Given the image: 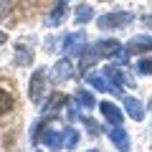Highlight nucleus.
I'll return each mask as SVG.
<instances>
[{"label":"nucleus","mask_w":152,"mask_h":152,"mask_svg":"<svg viewBox=\"0 0 152 152\" xmlns=\"http://www.w3.org/2000/svg\"><path fill=\"white\" fill-rule=\"evenodd\" d=\"M28 96H31L33 104H41L46 96V71H33L31 76V86H28Z\"/></svg>","instance_id":"obj_1"},{"label":"nucleus","mask_w":152,"mask_h":152,"mask_svg":"<svg viewBox=\"0 0 152 152\" xmlns=\"http://www.w3.org/2000/svg\"><path fill=\"white\" fill-rule=\"evenodd\" d=\"M129 20H132V15H129V13H122V10H117V13H107V15L96 18V26L102 28V31H112V28H117V26H124V23H129Z\"/></svg>","instance_id":"obj_2"},{"label":"nucleus","mask_w":152,"mask_h":152,"mask_svg":"<svg viewBox=\"0 0 152 152\" xmlns=\"http://www.w3.org/2000/svg\"><path fill=\"white\" fill-rule=\"evenodd\" d=\"M104 76L112 79L114 86L119 89V91H122V86H134V79H132L124 69H119V66H107V69H104Z\"/></svg>","instance_id":"obj_3"},{"label":"nucleus","mask_w":152,"mask_h":152,"mask_svg":"<svg viewBox=\"0 0 152 152\" xmlns=\"http://www.w3.org/2000/svg\"><path fill=\"white\" fill-rule=\"evenodd\" d=\"M107 134H109L112 145L117 147L119 152H129V137H127V132H124V127H122V124H114Z\"/></svg>","instance_id":"obj_4"},{"label":"nucleus","mask_w":152,"mask_h":152,"mask_svg":"<svg viewBox=\"0 0 152 152\" xmlns=\"http://www.w3.org/2000/svg\"><path fill=\"white\" fill-rule=\"evenodd\" d=\"M86 81L91 84L96 91H109V94H117V96H122V91L114 86V84H109V79H107V76H102V74H89V76H86Z\"/></svg>","instance_id":"obj_5"},{"label":"nucleus","mask_w":152,"mask_h":152,"mask_svg":"<svg viewBox=\"0 0 152 152\" xmlns=\"http://www.w3.org/2000/svg\"><path fill=\"white\" fill-rule=\"evenodd\" d=\"M71 74H74L71 61L69 58H61L58 64L53 66V71H51V79H53L56 84H64V81H69V79H71Z\"/></svg>","instance_id":"obj_6"},{"label":"nucleus","mask_w":152,"mask_h":152,"mask_svg":"<svg viewBox=\"0 0 152 152\" xmlns=\"http://www.w3.org/2000/svg\"><path fill=\"white\" fill-rule=\"evenodd\" d=\"M124 112L129 114L134 122L145 119V104H142L140 99H134V96H124Z\"/></svg>","instance_id":"obj_7"},{"label":"nucleus","mask_w":152,"mask_h":152,"mask_svg":"<svg viewBox=\"0 0 152 152\" xmlns=\"http://www.w3.org/2000/svg\"><path fill=\"white\" fill-rule=\"evenodd\" d=\"M84 46H86L84 33H71V36L64 38V51H66V53H81Z\"/></svg>","instance_id":"obj_8"},{"label":"nucleus","mask_w":152,"mask_h":152,"mask_svg":"<svg viewBox=\"0 0 152 152\" xmlns=\"http://www.w3.org/2000/svg\"><path fill=\"white\" fill-rule=\"evenodd\" d=\"M99 112H102V117H104L112 127H114V124H122V112L114 107L112 102H102V104H99Z\"/></svg>","instance_id":"obj_9"},{"label":"nucleus","mask_w":152,"mask_h":152,"mask_svg":"<svg viewBox=\"0 0 152 152\" xmlns=\"http://www.w3.org/2000/svg\"><path fill=\"white\" fill-rule=\"evenodd\" d=\"M41 142H43L48 150H64V142H61V129H46L43 137H41Z\"/></svg>","instance_id":"obj_10"},{"label":"nucleus","mask_w":152,"mask_h":152,"mask_svg":"<svg viewBox=\"0 0 152 152\" xmlns=\"http://www.w3.org/2000/svg\"><path fill=\"white\" fill-rule=\"evenodd\" d=\"M127 51H134V53H142V51H152V38L150 36H134L127 46Z\"/></svg>","instance_id":"obj_11"},{"label":"nucleus","mask_w":152,"mask_h":152,"mask_svg":"<svg viewBox=\"0 0 152 152\" xmlns=\"http://www.w3.org/2000/svg\"><path fill=\"white\" fill-rule=\"evenodd\" d=\"M61 142H64V150H76V145H79V132L74 129V127H66V129H61Z\"/></svg>","instance_id":"obj_12"},{"label":"nucleus","mask_w":152,"mask_h":152,"mask_svg":"<svg viewBox=\"0 0 152 152\" xmlns=\"http://www.w3.org/2000/svg\"><path fill=\"white\" fill-rule=\"evenodd\" d=\"M66 20V0H58L56 3V8L51 10V15H48V26H61V23Z\"/></svg>","instance_id":"obj_13"},{"label":"nucleus","mask_w":152,"mask_h":152,"mask_svg":"<svg viewBox=\"0 0 152 152\" xmlns=\"http://www.w3.org/2000/svg\"><path fill=\"white\" fill-rule=\"evenodd\" d=\"M99 58H102V56H99L96 46H91V48H86V53H84V58H81V64H79V69H81V71H89Z\"/></svg>","instance_id":"obj_14"},{"label":"nucleus","mask_w":152,"mask_h":152,"mask_svg":"<svg viewBox=\"0 0 152 152\" xmlns=\"http://www.w3.org/2000/svg\"><path fill=\"white\" fill-rule=\"evenodd\" d=\"M119 41H114V38H107V41H99L96 43V51H99V56H109V58H112V53L117 48H119Z\"/></svg>","instance_id":"obj_15"},{"label":"nucleus","mask_w":152,"mask_h":152,"mask_svg":"<svg viewBox=\"0 0 152 152\" xmlns=\"http://www.w3.org/2000/svg\"><path fill=\"white\" fill-rule=\"evenodd\" d=\"M91 18H94V10H91V5H86V3H84V5H79V8H76V15H74V20L79 23V26L89 23Z\"/></svg>","instance_id":"obj_16"},{"label":"nucleus","mask_w":152,"mask_h":152,"mask_svg":"<svg viewBox=\"0 0 152 152\" xmlns=\"http://www.w3.org/2000/svg\"><path fill=\"white\" fill-rule=\"evenodd\" d=\"M64 102H66V99L61 96V94H53V96H51V102H46V104H43V112H46V117H53V114L58 112V107H61Z\"/></svg>","instance_id":"obj_17"},{"label":"nucleus","mask_w":152,"mask_h":152,"mask_svg":"<svg viewBox=\"0 0 152 152\" xmlns=\"http://www.w3.org/2000/svg\"><path fill=\"white\" fill-rule=\"evenodd\" d=\"M76 102L81 104L84 109H94V107H96V102H94V96H91V94L86 91V89H79V91H76Z\"/></svg>","instance_id":"obj_18"},{"label":"nucleus","mask_w":152,"mask_h":152,"mask_svg":"<svg viewBox=\"0 0 152 152\" xmlns=\"http://www.w3.org/2000/svg\"><path fill=\"white\" fill-rule=\"evenodd\" d=\"M15 61H18V64H23V66H28L33 61V53L26 48V46H18V48H15Z\"/></svg>","instance_id":"obj_19"},{"label":"nucleus","mask_w":152,"mask_h":152,"mask_svg":"<svg viewBox=\"0 0 152 152\" xmlns=\"http://www.w3.org/2000/svg\"><path fill=\"white\" fill-rule=\"evenodd\" d=\"M66 117H69L71 122L79 119V102H76V99H66Z\"/></svg>","instance_id":"obj_20"},{"label":"nucleus","mask_w":152,"mask_h":152,"mask_svg":"<svg viewBox=\"0 0 152 152\" xmlns=\"http://www.w3.org/2000/svg\"><path fill=\"white\" fill-rule=\"evenodd\" d=\"M10 109H13V96L0 89V114H8Z\"/></svg>","instance_id":"obj_21"},{"label":"nucleus","mask_w":152,"mask_h":152,"mask_svg":"<svg viewBox=\"0 0 152 152\" xmlns=\"http://www.w3.org/2000/svg\"><path fill=\"white\" fill-rule=\"evenodd\" d=\"M112 58H114V64H122V66H127V61H129V51L124 48V46H119V48L112 53Z\"/></svg>","instance_id":"obj_22"},{"label":"nucleus","mask_w":152,"mask_h":152,"mask_svg":"<svg viewBox=\"0 0 152 152\" xmlns=\"http://www.w3.org/2000/svg\"><path fill=\"white\" fill-rule=\"evenodd\" d=\"M81 122H84V124H86V129H89V134H91V137H99V134H102V132H104L102 127H99V124H96V122H94V119H89V117H84Z\"/></svg>","instance_id":"obj_23"},{"label":"nucleus","mask_w":152,"mask_h":152,"mask_svg":"<svg viewBox=\"0 0 152 152\" xmlns=\"http://www.w3.org/2000/svg\"><path fill=\"white\" fill-rule=\"evenodd\" d=\"M137 71H140V74H145V76H152V58H140Z\"/></svg>","instance_id":"obj_24"},{"label":"nucleus","mask_w":152,"mask_h":152,"mask_svg":"<svg viewBox=\"0 0 152 152\" xmlns=\"http://www.w3.org/2000/svg\"><path fill=\"white\" fill-rule=\"evenodd\" d=\"M10 0H0V20H3V18H8L10 15Z\"/></svg>","instance_id":"obj_25"},{"label":"nucleus","mask_w":152,"mask_h":152,"mask_svg":"<svg viewBox=\"0 0 152 152\" xmlns=\"http://www.w3.org/2000/svg\"><path fill=\"white\" fill-rule=\"evenodd\" d=\"M145 26H147V28H152V15H147V18H145Z\"/></svg>","instance_id":"obj_26"},{"label":"nucleus","mask_w":152,"mask_h":152,"mask_svg":"<svg viewBox=\"0 0 152 152\" xmlns=\"http://www.w3.org/2000/svg\"><path fill=\"white\" fill-rule=\"evenodd\" d=\"M5 41H8V36H5L3 31H0V43H5Z\"/></svg>","instance_id":"obj_27"},{"label":"nucleus","mask_w":152,"mask_h":152,"mask_svg":"<svg viewBox=\"0 0 152 152\" xmlns=\"http://www.w3.org/2000/svg\"><path fill=\"white\" fill-rule=\"evenodd\" d=\"M89 152H99V150H89Z\"/></svg>","instance_id":"obj_28"}]
</instances>
